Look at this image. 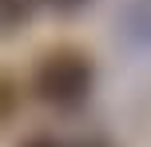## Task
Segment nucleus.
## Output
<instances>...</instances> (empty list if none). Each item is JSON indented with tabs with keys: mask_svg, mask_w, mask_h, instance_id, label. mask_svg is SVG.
I'll use <instances>...</instances> for the list:
<instances>
[{
	"mask_svg": "<svg viewBox=\"0 0 151 147\" xmlns=\"http://www.w3.org/2000/svg\"><path fill=\"white\" fill-rule=\"evenodd\" d=\"M91 60L76 48H60V52H48L36 64V95L56 111H72L80 108L91 95Z\"/></svg>",
	"mask_w": 151,
	"mask_h": 147,
	"instance_id": "f257e3e1",
	"label": "nucleus"
},
{
	"mask_svg": "<svg viewBox=\"0 0 151 147\" xmlns=\"http://www.w3.org/2000/svg\"><path fill=\"white\" fill-rule=\"evenodd\" d=\"M20 147H60L56 139H48V135H32V139H24Z\"/></svg>",
	"mask_w": 151,
	"mask_h": 147,
	"instance_id": "7ed1b4c3",
	"label": "nucleus"
},
{
	"mask_svg": "<svg viewBox=\"0 0 151 147\" xmlns=\"http://www.w3.org/2000/svg\"><path fill=\"white\" fill-rule=\"evenodd\" d=\"M44 8H52V12H80L88 0H40Z\"/></svg>",
	"mask_w": 151,
	"mask_h": 147,
	"instance_id": "f03ea898",
	"label": "nucleus"
},
{
	"mask_svg": "<svg viewBox=\"0 0 151 147\" xmlns=\"http://www.w3.org/2000/svg\"><path fill=\"white\" fill-rule=\"evenodd\" d=\"M72 147H107V143L99 139V135H83V139H76Z\"/></svg>",
	"mask_w": 151,
	"mask_h": 147,
	"instance_id": "20e7f679",
	"label": "nucleus"
}]
</instances>
